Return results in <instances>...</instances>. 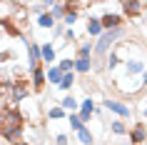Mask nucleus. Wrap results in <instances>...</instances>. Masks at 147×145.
I'll return each instance as SVG.
<instances>
[{
    "mask_svg": "<svg viewBox=\"0 0 147 145\" xmlns=\"http://www.w3.org/2000/svg\"><path fill=\"white\" fill-rule=\"evenodd\" d=\"M95 45L92 43H78V50H75V58H92Z\"/></svg>",
    "mask_w": 147,
    "mask_h": 145,
    "instance_id": "14",
    "label": "nucleus"
},
{
    "mask_svg": "<svg viewBox=\"0 0 147 145\" xmlns=\"http://www.w3.org/2000/svg\"><path fill=\"white\" fill-rule=\"evenodd\" d=\"M35 25H38V28H42V30H53L55 25H57V20H55V18H53V13L47 10V13H42V15H38V18H35Z\"/></svg>",
    "mask_w": 147,
    "mask_h": 145,
    "instance_id": "10",
    "label": "nucleus"
},
{
    "mask_svg": "<svg viewBox=\"0 0 147 145\" xmlns=\"http://www.w3.org/2000/svg\"><path fill=\"white\" fill-rule=\"evenodd\" d=\"M60 105L65 108V110H70V113H78V110H80V103L75 100V95H65Z\"/></svg>",
    "mask_w": 147,
    "mask_h": 145,
    "instance_id": "16",
    "label": "nucleus"
},
{
    "mask_svg": "<svg viewBox=\"0 0 147 145\" xmlns=\"http://www.w3.org/2000/svg\"><path fill=\"white\" fill-rule=\"evenodd\" d=\"M95 110H97V108H95V100H92V98H85V100H82V103H80V110H78L80 120H82V123H85V125H87V123L92 120Z\"/></svg>",
    "mask_w": 147,
    "mask_h": 145,
    "instance_id": "8",
    "label": "nucleus"
},
{
    "mask_svg": "<svg viewBox=\"0 0 147 145\" xmlns=\"http://www.w3.org/2000/svg\"><path fill=\"white\" fill-rule=\"evenodd\" d=\"M85 33L87 35H90V38H100L102 33H105V28H102V20L100 18H90V20H87V28H85Z\"/></svg>",
    "mask_w": 147,
    "mask_h": 145,
    "instance_id": "9",
    "label": "nucleus"
},
{
    "mask_svg": "<svg viewBox=\"0 0 147 145\" xmlns=\"http://www.w3.org/2000/svg\"><path fill=\"white\" fill-rule=\"evenodd\" d=\"M102 105L107 108L110 113H115L117 118H132V108L127 105V103H122V100H115V98H105V100H102Z\"/></svg>",
    "mask_w": 147,
    "mask_h": 145,
    "instance_id": "2",
    "label": "nucleus"
},
{
    "mask_svg": "<svg viewBox=\"0 0 147 145\" xmlns=\"http://www.w3.org/2000/svg\"><path fill=\"white\" fill-rule=\"evenodd\" d=\"M115 90L120 95H127V98H137L147 90V73L137 78H115Z\"/></svg>",
    "mask_w": 147,
    "mask_h": 145,
    "instance_id": "1",
    "label": "nucleus"
},
{
    "mask_svg": "<svg viewBox=\"0 0 147 145\" xmlns=\"http://www.w3.org/2000/svg\"><path fill=\"white\" fill-rule=\"evenodd\" d=\"M100 20H102V28L105 30L125 28V15H120V13H105V15H100Z\"/></svg>",
    "mask_w": 147,
    "mask_h": 145,
    "instance_id": "6",
    "label": "nucleus"
},
{
    "mask_svg": "<svg viewBox=\"0 0 147 145\" xmlns=\"http://www.w3.org/2000/svg\"><path fill=\"white\" fill-rule=\"evenodd\" d=\"M57 88H60V90H72V88H75V70H72V73H65V78H62V83L57 85Z\"/></svg>",
    "mask_w": 147,
    "mask_h": 145,
    "instance_id": "18",
    "label": "nucleus"
},
{
    "mask_svg": "<svg viewBox=\"0 0 147 145\" xmlns=\"http://www.w3.org/2000/svg\"><path fill=\"white\" fill-rule=\"evenodd\" d=\"M42 3H45V5H47V10H50V8L55 5V3H60V0H42Z\"/></svg>",
    "mask_w": 147,
    "mask_h": 145,
    "instance_id": "28",
    "label": "nucleus"
},
{
    "mask_svg": "<svg viewBox=\"0 0 147 145\" xmlns=\"http://www.w3.org/2000/svg\"><path fill=\"white\" fill-rule=\"evenodd\" d=\"M145 33H147V28H145Z\"/></svg>",
    "mask_w": 147,
    "mask_h": 145,
    "instance_id": "34",
    "label": "nucleus"
},
{
    "mask_svg": "<svg viewBox=\"0 0 147 145\" xmlns=\"http://www.w3.org/2000/svg\"><path fill=\"white\" fill-rule=\"evenodd\" d=\"M78 18H80V13H67V15L62 18V23L67 25V28H75V23H78Z\"/></svg>",
    "mask_w": 147,
    "mask_h": 145,
    "instance_id": "24",
    "label": "nucleus"
},
{
    "mask_svg": "<svg viewBox=\"0 0 147 145\" xmlns=\"http://www.w3.org/2000/svg\"><path fill=\"white\" fill-rule=\"evenodd\" d=\"M92 3H100V0H92Z\"/></svg>",
    "mask_w": 147,
    "mask_h": 145,
    "instance_id": "32",
    "label": "nucleus"
},
{
    "mask_svg": "<svg viewBox=\"0 0 147 145\" xmlns=\"http://www.w3.org/2000/svg\"><path fill=\"white\" fill-rule=\"evenodd\" d=\"M50 13H53L55 20H62V18L67 15V10H65V3H62V0H60V3H55L53 8H50Z\"/></svg>",
    "mask_w": 147,
    "mask_h": 145,
    "instance_id": "21",
    "label": "nucleus"
},
{
    "mask_svg": "<svg viewBox=\"0 0 147 145\" xmlns=\"http://www.w3.org/2000/svg\"><path fill=\"white\" fill-rule=\"evenodd\" d=\"M0 3H5V0H0Z\"/></svg>",
    "mask_w": 147,
    "mask_h": 145,
    "instance_id": "33",
    "label": "nucleus"
},
{
    "mask_svg": "<svg viewBox=\"0 0 147 145\" xmlns=\"http://www.w3.org/2000/svg\"><path fill=\"white\" fill-rule=\"evenodd\" d=\"M65 40H67V45H72V43L78 40V33H75V28H67V30H65Z\"/></svg>",
    "mask_w": 147,
    "mask_h": 145,
    "instance_id": "25",
    "label": "nucleus"
},
{
    "mask_svg": "<svg viewBox=\"0 0 147 145\" xmlns=\"http://www.w3.org/2000/svg\"><path fill=\"white\" fill-rule=\"evenodd\" d=\"M142 13H145L142 0H125L122 3V15L125 18H140Z\"/></svg>",
    "mask_w": 147,
    "mask_h": 145,
    "instance_id": "7",
    "label": "nucleus"
},
{
    "mask_svg": "<svg viewBox=\"0 0 147 145\" xmlns=\"http://www.w3.org/2000/svg\"><path fill=\"white\" fill-rule=\"evenodd\" d=\"M92 58H75V73H80V75H87L90 70H92Z\"/></svg>",
    "mask_w": 147,
    "mask_h": 145,
    "instance_id": "11",
    "label": "nucleus"
},
{
    "mask_svg": "<svg viewBox=\"0 0 147 145\" xmlns=\"http://www.w3.org/2000/svg\"><path fill=\"white\" fill-rule=\"evenodd\" d=\"M65 25V23H62ZM62 25H55L53 28V38H65V30H67V28H62Z\"/></svg>",
    "mask_w": 147,
    "mask_h": 145,
    "instance_id": "26",
    "label": "nucleus"
},
{
    "mask_svg": "<svg viewBox=\"0 0 147 145\" xmlns=\"http://www.w3.org/2000/svg\"><path fill=\"white\" fill-rule=\"evenodd\" d=\"M47 118H50V120H62V118H65V108H62V105L47 108Z\"/></svg>",
    "mask_w": 147,
    "mask_h": 145,
    "instance_id": "19",
    "label": "nucleus"
},
{
    "mask_svg": "<svg viewBox=\"0 0 147 145\" xmlns=\"http://www.w3.org/2000/svg\"><path fill=\"white\" fill-rule=\"evenodd\" d=\"M45 73H47V83H53V85H60L62 78H65V73L60 70V65H50Z\"/></svg>",
    "mask_w": 147,
    "mask_h": 145,
    "instance_id": "12",
    "label": "nucleus"
},
{
    "mask_svg": "<svg viewBox=\"0 0 147 145\" xmlns=\"http://www.w3.org/2000/svg\"><path fill=\"white\" fill-rule=\"evenodd\" d=\"M67 125H70V128H72V130H75V133H78V130H82V128H85V123L80 120V115H78V113H70V115H67Z\"/></svg>",
    "mask_w": 147,
    "mask_h": 145,
    "instance_id": "20",
    "label": "nucleus"
},
{
    "mask_svg": "<svg viewBox=\"0 0 147 145\" xmlns=\"http://www.w3.org/2000/svg\"><path fill=\"white\" fill-rule=\"evenodd\" d=\"M110 130H112L115 135H127V133H130V128L125 125V120H122V118H117V120H112V125H110Z\"/></svg>",
    "mask_w": 147,
    "mask_h": 145,
    "instance_id": "17",
    "label": "nucleus"
},
{
    "mask_svg": "<svg viewBox=\"0 0 147 145\" xmlns=\"http://www.w3.org/2000/svg\"><path fill=\"white\" fill-rule=\"evenodd\" d=\"M75 135H78V140H80L82 145H95V135L90 133V130H87V125H85L82 130H78Z\"/></svg>",
    "mask_w": 147,
    "mask_h": 145,
    "instance_id": "15",
    "label": "nucleus"
},
{
    "mask_svg": "<svg viewBox=\"0 0 147 145\" xmlns=\"http://www.w3.org/2000/svg\"><path fill=\"white\" fill-rule=\"evenodd\" d=\"M55 55H57V50L53 48V43H42V63L45 65H53Z\"/></svg>",
    "mask_w": 147,
    "mask_h": 145,
    "instance_id": "13",
    "label": "nucleus"
},
{
    "mask_svg": "<svg viewBox=\"0 0 147 145\" xmlns=\"http://www.w3.org/2000/svg\"><path fill=\"white\" fill-rule=\"evenodd\" d=\"M45 65H40V68L30 70V80H32V93L35 95H40V93L45 90V83H47V73H45Z\"/></svg>",
    "mask_w": 147,
    "mask_h": 145,
    "instance_id": "4",
    "label": "nucleus"
},
{
    "mask_svg": "<svg viewBox=\"0 0 147 145\" xmlns=\"http://www.w3.org/2000/svg\"><path fill=\"white\" fill-rule=\"evenodd\" d=\"M62 3H65V10H67V13H80V10L85 8L82 0H62Z\"/></svg>",
    "mask_w": 147,
    "mask_h": 145,
    "instance_id": "22",
    "label": "nucleus"
},
{
    "mask_svg": "<svg viewBox=\"0 0 147 145\" xmlns=\"http://www.w3.org/2000/svg\"><path fill=\"white\" fill-rule=\"evenodd\" d=\"M117 3H125V0H117Z\"/></svg>",
    "mask_w": 147,
    "mask_h": 145,
    "instance_id": "31",
    "label": "nucleus"
},
{
    "mask_svg": "<svg viewBox=\"0 0 147 145\" xmlns=\"http://www.w3.org/2000/svg\"><path fill=\"white\" fill-rule=\"evenodd\" d=\"M145 118H147V108H145Z\"/></svg>",
    "mask_w": 147,
    "mask_h": 145,
    "instance_id": "30",
    "label": "nucleus"
},
{
    "mask_svg": "<svg viewBox=\"0 0 147 145\" xmlns=\"http://www.w3.org/2000/svg\"><path fill=\"white\" fill-rule=\"evenodd\" d=\"M57 65H60L62 73H72V70H75V58H62Z\"/></svg>",
    "mask_w": 147,
    "mask_h": 145,
    "instance_id": "23",
    "label": "nucleus"
},
{
    "mask_svg": "<svg viewBox=\"0 0 147 145\" xmlns=\"http://www.w3.org/2000/svg\"><path fill=\"white\" fill-rule=\"evenodd\" d=\"M40 65H45L42 63V45L35 43V40H30L28 43V70H35Z\"/></svg>",
    "mask_w": 147,
    "mask_h": 145,
    "instance_id": "3",
    "label": "nucleus"
},
{
    "mask_svg": "<svg viewBox=\"0 0 147 145\" xmlns=\"http://www.w3.org/2000/svg\"><path fill=\"white\" fill-rule=\"evenodd\" d=\"M15 145H32V143H28V140H18Z\"/></svg>",
    "mask_w": 147,
    "mask_h": 145,
    "instance_id": "29",
    "label": "nucleus"
},
{
    "mask_svg": "<svg viewBox=\"0 0 147 145\" xmlns=\"http://www.w3.org/2000/svg\"><path fill=\"white\" fill-rule=\"evenodd\" d=\"M127 135H130V143L132 145H145L147 143V125H145V123H135Z\"/></svg>",
    "mask_w": 147,
    "mask_h": 145,
    "instance_id": "5",
    "label": "nucleus"
},
{
    "mask_svg": "<svg viewBox=\"0 0 147 145\" xmlns=\"http://www.w3.org/2000/svg\"><path fill=\"white\" fill-rule=\"evenodd\" d=\"M55 145H70V138L65 133H60V135H55Z\"/></svg>",
    "mask_w": 147,
    "mask_h": 145,
    "instance_id": "27",
    "label": "nucleus"
}]
</instances>
